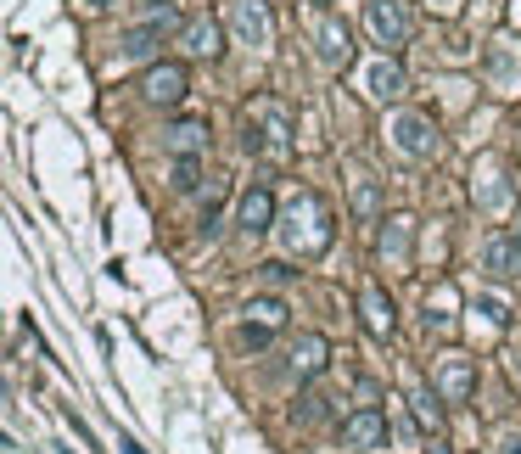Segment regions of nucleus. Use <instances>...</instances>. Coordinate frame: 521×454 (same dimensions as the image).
Wrapping results in <instances>:
<instances>
[{
  "instance_id": "obj_1",
  "label": "nucleus",
  "mask_w": 521,
  "mask_h": 454,
  "mask_svg": "<svg viewBox=\"0 0 521 454\" xmlns=\"http://www.w3.org/2000/svg\"><path fill=\"white\" fill-rule=\"evenodd\" d=\"M281 236H286V247H292L297 258L325 253V247H331V208H325L314 191H297V202H292V213H286Z\"/></svg>"
},
{
  "instance_id": "obj_2",
  "label": "nucleus",
  "mask_w": 521,
  "mask_h": 454,
  "mask_svg": "<svg viewBox=\"0 0 521 454\" xmlns=\"http://www.w3.org/2000/svg\"><path fill=\"white\" fill-rule=\"evenodd\" d=\"M365 23H370V34L381 40V51H398V45H409V6H404V0H370V6H365Z\"/></svg>"
},
{
  "instance_id": "obj_3",
  "label": "nucleus",
  "mask_w": 521,
  "mask_h": 454,
  "mask_svg": "<svg viewBox=\"0 0 521 454\" xmlns=\"http://www.w3.org/2000/svg\"><path fill=\"white\" fill-rule=\"evenodd\" d=\"M281 326H286V303L264 292V298L247 303V326H241V342H247V348H264V342L275 337Z\"/></svg>"
},
{
  "instance_id": "obj_4",
  "label": "nucleus",
  "mask_w": 521,
  "mask_h": 454,
  "mask_svg": "<svg viewBox=\"0 0 521 454\" xmlns=\"http://www.w3.org/2000/svg\"><path fill=\"white\" fill-rule=\"evenodd\" d=\"M314 45H320V62H325V68H348V62H353V34H348V23H342V17H331V12L314 23Z\"/></svg>"
},
{
  "instance_id": "obj_5",
  "label": "nucleus",
  "mask_w": 521,
  "mask_h": 454,
  "mask_svg": "<svg viewBox=\"0 0 521 454\" xmlns=\"http://www.w3.org/2000/svg\"><path fill=\"white\" fill-rule=\"evenodd\" d=\"M185 85H191V79H185L180 62H163V68H152V73L141 79V96L152 101V107H180V101H185Z\"/></svg>"
},
{
  "instance_id": "obj_6",
  "label": "nucleus",
  "mask_w": 521,
  "mask_h": 454,
  "mask_svg": "<svg viewBox=\"0 0 521 454\" xmlns=\"http://www.w3.org/2000/svg\"><path fill=\"white\" fill-rule=\"evenodd\" d=\"M393 135H398V152H409V157H432L437 152V129H432L426 113H398Z\"/></svg>"
},
{
  "instance_id": "obj_7",
  "label": "nucleus",
  "mask_w": 521,
  "mask_h": 454,
  "mask_svg": "<svg viewBox=\"0 0 521 454\" xmlns=\"http://www.w3.org/2000/svg\"><path fill=\"white\" fill-rule=\"evenodd\" d=\"M230 23L247 45H269L275 40V23H269V6L264 0H230Z\"/></svg>"
},
{
  "instance_id": "obj_8",
  "label": "nucleus",
  "mask_w": 521,
  "mask_h": 454,
  "mask_svg": "<svg viewBox=\"0 0 521 454\" xmlns=\"http://www.w3.org/2000/svg\"><path fill=\"white\" fill-rule=\"evenodd\" d=\"M437 393L449 398V404H465V398L477 393V365L460 354H449L443 365H437Z\"/></svg>"
},
{
  "instance_id": "obj_9",
  "label": "nucleus",
  "mask_w": 521,
  "mask_h": 454,
  "mask_svg": "<svg viewBox=\"0 0 521 454\" xmlns=\"http://www.w3.org/2000/svg\"><path fill=\"white\" fill-rule=\"evenodd\" d=\"M174 29H180V17L152 12V17L141 23V29H129V34H124V57H152L157 40H163V34H174Z\"/></svg>"
},
{
  "instance_id": "obj_10",
  "label": "nucleus",
  "mask_w": 521,
  "mask_h": 454,
  "mask_svg": "<svg viewBox=\"0 0 521 454\" xmlns=\"http://www.w3.org/2000/svg\"><path fill=\"white\" fill-rule=\"evenodd\" d=\"M180 45H185V57H219V51H225V34H219V23H213V17H191V23H185L180 29Z\"/></svg>"
},
{
  "instance_id": "obj_11",
  "label": "nucleus",
  "mask_w": 521,
  "mask_h": 454,
  "mask_svg": "<svg viewBox=\"0 0 521 454\" xmlns=\"http://www.w3.org/2000/svg\"><path fill=\"white\" fill-rule=\"evenodd\" d=\"M381 438H387V415L381 410H359V415L342 421V443H348V449H376Z\"/></svg>"
},
{
  "instance_id": "obj_12",
  "label": "nucleus",
  "mask_w": 521,
  "mask_h": 454,
  "mask_svg": "<svg viewBox=\"0 0 521 454\" xmlns=\"http://www.w3.org/2000/svg\"><path fill=\"white\" fill-rule=\"evenodd\" d=\"M202 146H208V124L202 118H180V124L163 129V152H174V157H197Z\"/></svg>"
},
{
  "instance_id": "obj_13",
  "label": "nucleus",
  "mask_w": 521,
  "mask_h": 454,
  "mask_svg": "<svg viewBox=\"0 0 521 454\" xmlns=\"http://www.w3.org/2000/svg\"><path fill=\"white\" fill-rule=\"evenodd\" d=\"M241 230H247V236H264V230H275V197H269L264 185H253V191L241 197Z\"/></svg>"
},
{
  "instance_id": "obj_14",
  "label": "nucleus",
  "mask_w": 521,
  "mask_h": 454,
  "mask_svg": "<svg viewBox=\"0 0 521 454\" xmlns=\"http://www.w3.org/2000/svg\"><path fill=\"white\" fill-rule=\"evenodd\" d=\"M482 270H488L493 281L516 275V270H521V247H516V236H493V242L482 247Z\"/></svg>"
},
{
  "instance_id": "obj_15",
  "label": "nucleus",
  "mask_w": 521,
  "mask_h": 454,
  "mask_svg": "<svg viewBox=\"0 0 521 454\" xmlns=\"http://www.w3.org/2000/svg\"><path fill=\"white\" fill-rule=\"evenodd\" d=\"M365 90H370L376 101H398V96L409 90V79H404V68H398V62H387V57H381L376 68L365 73Z\"/></svg>"
},
{
  "instance_id": "obj_16",
  "label": "nucleus",
  "mask_w": 521,
  "mask_h": 454,
  "mask_svg": "<svg viewBox=\"0 0 521 454\" xmlns=\"http://www.w3.org/2000/svg\"><path fill=\"white\" fill-rule=\"evenodd\" d=\"M359 314H365L370 337H393V303L381 298V286H365V292H359Z\"/></svg>"
},
{
  "instance_id": "obj_17",
  "label": "nucleus",
  "mask_w": 521,
  "mask_h": 454,
  "mask_svg": "<svg viewBox=\"0 0 521 454\" xmlns=\"http://www.w3.org/2000/svg\"><path fill=\"white\" fill-rule=\"evenodd\" d=\"M247 124H264L269 146H286V141H292V118H286L275 101H253V107H247Z\"/></svg>"
},
{
  "instance_id": "obj_18",
  "label": "nucleus",
  "mask_w": 521,
  "mask_h": 454,
  "mask_svg": "<svg viewBox=\"0 0 521 454\" xmlns=\"http://www.w3.org/2000/svg\"><path fill=\"white\" fill-rule=\"evenodd\" d=\"M409 242H415V219L393 213L387 230H381V258H393V264H409Z\"/></svg>"
},
{
  "instance_id": "obj_19",
  "label": "nucleus",
  "mask_w": 521,
  "mask_h": 454,
  "mask_svg": "<svg viewBox=\"0 0 521 454\" xmlns=\"http://www.w3.org/2000/svg\"><path fill=\"white\" fill-rule=\"evenodd\" d=\"M325 354H331V348H325V337L303 331V337H297V348H292V370L309 382V376H320V370H325Z\"/></svg>"
},
{
  "instance_id": "obj_20",
  "label": "nucleus",
  "mask_w": 521,
  "mask_h": 454,
  "mask_svg": "<svg viewBox=\"0 0 521 454\" xmlns=\"http://www.w3.org/2000/svg\"><path fill=\"white\" fill-rule=\"evenodd\" d=\"M409 404H415V421H421V426H432V432L443 426V415H437V398H432V393H415Z\"/></svg>"
},
{
  "instance_id": "obj_21",
  "label": "nucleus",
  "mask_w": 521,
  "mask_h": 454,
  "mask_svg": "<svg viewBox=\"0 0 521 454\" xmlns=\"http://www.w3.org/2000/svg\"><path fill=\"white\" fill-rule=\"evenodd\" d=\"M174 191H197V157H180V163H174Z\"/></svg>"
},
{
  "instance_id": "obj_22",
  "label": "nucleus",
  "mask_w": 521,
  "mask_h": 454,
  "mask_svg": "<svg viewBox=\"0 0 521 454\" xmlns=\"http://www.w3.org/2000/svg\"><path fill=\"white\" fill-rule=\"evenodd\" d=\"M353 202H359V213H376V185L359 180V185H353Z\"/></svg>"
},
{
  "instance_id": "obj_23",
  "label": "nucleus",
  "mask_w": 521,
  "mask_h": 454,
  "mask_svg": "<svg viewBox=\"0 0 521 454\" xmlns=\"http://www.w3.org/2000/svg\"><path fill=\"white\" fill-rule=\"evenodd\" d=\"M477 309L488 314L493 326H505V320H510V309H505V303H499V298H477Z\"/></svg>"
},
{
  "instance_id": "obj_24",
  "label": "nucleus",
  "mask_w": 521,
  "mask_h": 454,
  "mask_svg": "<svg viewBox=\"0 0 521 454\" xmlns=\"http://www.w3.org/2000/svg\"><path fill=\"white\" fill-rule=\"evenodd\" d=\"M499 454H521V432H505V438H499Z\"/></svg>"
},
{
  "instance_id": "obj_25",
  "label": "nucleus",
  "mask_w": 521,
  "mask_h": 454,
  "mask_svg": "<svg viewBox=\"0 0 521 454\" xmlns=\"http://www.w3.org/2000/svg\"><path fill=\"white\" fill-rule=\"evenodd\" d=\"M85 6H90V12H113L118 0H85Z\"/></svg>"
},
{
  "instance_id": "obj_26",
  "label": "nucleus",
  "mask_w": 521,
  "mask_h": 454,
  "mask_svg": "<svg viewBox=\"0 0 521 454\" xmlns=\"http://www.w3.org/2000/svg\"><path fill=\"white\" fill-rule=\"evenodd\" d=\"M118 449H124V454H146V449H141V443H135V438H118Z\"/></svg>"
},
{
  "instance_id": "obj_27",
  "label": "nucleus",
  "mask_w": 521,
  "mask_h": 454,
  "mask_svg": "<svg viewBox=\"0 0 521 454\" xmlns=\"http://www.w3.org/2000/svg\"><path fill=\"white\" fill-rule=\"evenodd\" d=\"M146 12H169V0H141Z\"/></svg>"
},
{
  "instance_id": "obj_28",
  "label": "nucleus",
  "mask_w": 521,
  "mask_h": 454,
  "mask_svg": "<svg viewBox=\"0 0 521 454\" xmlns=\"http://www.w3.org/2000/svg\"><path fill=\"white\" fill-rule=\"evenodd\" d=\"M510 370H516V382H521V354H516V359H510Z\"/></svg>"
},
{
  "instance_id": "obj_29",
  "label": "nucleus",
  "mask_w": 521,
  "mask_h": 454,
  "mask_svg": "<svg viewBox=\"0 0 521 454\" xmlns=\"http://www.w3.org/2000/svg\"><path fill=\"white\" fill-rule=\"evenodd\" d=\"M516 23H521V0H516Z\"/></svg>"
},
{
  "instance_id": "obj_30",
  "label": "nucleus",
  "mask_w": 521,
  "mask_h": 454,
  "mask_svg": "<svg viewBox=\"0 0 521 454\" xmlns=\"http://www.w3.org/2000/svg\"><path fill=\"white\" fill-rule=\"evenodd\" d=\"M516 247H521V225H516Z\"/></svg>"
},
{
  "instance_id": "obj_31",
  "label": "nucleus",
  "mask_w": 521,
  "mask_h": 454,
  "mask_svg": "<svg viewBox=\"0 0 521 454\" xmlns=\"http://www.w3.org/2000/svg\"><path fill=\"white\" fill-rule=\"evenodd\" d=\"M62 454H73V449H62Z\"/></svg>"
}]
</instances>
